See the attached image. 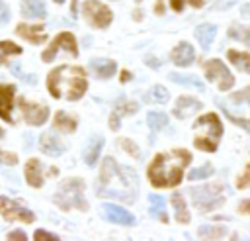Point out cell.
<instances>
[{
	"label": "cell",
	"mask_w": 250,
	"mask_h": 241,
	"mask_svg": "<svg viewBox=\"0 0 250 241\" xmlns=\"http://www.w3.org/2000/svg\"><path fill=\"white\" fill-rule=\"evenodd\" d=\"M137 172L131 167H121L113 157H105L100 169L98 194L104 198H115L121 202H135L137 196Z\"/></svg>",
	"instance_id": "cell-1"
},
{
	"label": "cell",
	"mask_w": 250,
	"mask_h": 241,
	"mask_svg": "<svg viewBox=\"0 0 250 241\" xmlns=\"http://www.w3.org/2000/svg\"><path fill=\"white\" fill-rule=\"evenodd\" d=\"M191 163V153L188 149H174L172 153H158L150 163L146 176L156 188L178 186L184 176V169Z\"/></svg>",
	"instance_id": "cell-2"
},
{
	"label": "cell",
	"mask_w": 250,
	"mask_h": 241,
	"mask_svg": "<svg viewBox=\"0 0 250 241\" xmlns=\"http://www.w3.org/2000/svg\"><path fill=\"white\" fill-rule=\"evenodd\" d=\"M47 88L53 98H66L70 102L80 100L88 88L86 72L82 67L61 65L53 69L47 76Z\"/></svg>",
	"instance_id": "cell-3"
},
{
	"label": "cell",
	"mask_w": 250,
	"mask_h": 241,
	"mask_svg": "<svg viewBox=\"0 0 250 241\" xmlns=\"http://www.w3.org/2000/svg\"><path fill=\"white\" fill-rule=\"evenodd\" d=\"M193 131H195L193 145L197 149H201V151L213 153L217 149L219 137L223 135V123H221L219 116L211 112V114H205V116H201V118L195 120Z\"/></svg>",
	"instance_id": "cell-4"
},
{
	"label": "cell",
	"mask_w": 250,
	"mask_h": 241,
	"mask_svg": "<svg viewBox=\"0 0 250 241\" xmlns=\"http://www.w3.org/2000/svg\"><path fill=\"white\" fill-rule=\"evenodd\" d=\"M55 204L68 212V210H88V202L84 198V180L82 178H64L59 184V190L55 192Z\"/></svg>",
	"instance_id": "cell-5"
},
{
	"label": "cell",
	"mask_w": 250,
	"mask_h": 241,
	"mask_svg": "<svg viewBox=\"0 0 250 241\" xmlns=\"http://www.w3.org/2000/svg\"><path fill=\"white\" fill-rule=\"evenodd\" d=\"M191 200L193 206L199 212H209L215 210L217 206L223 204V186L221 184H203V186H193L191 188Z\"/></svg>",
	"instance_id": "cell-6"
},
{
	"label": "cell",
	"mask_w": 250,
	"mask_h": 241,
	"mask_svg": "<svg viewBox=\"0 0 250 241\" xmlns=\"http://www.w3.org/2000/svg\"><path fill=\"white\" fill-rule=\"evenodd\" d=\"M203 71H205L207 80L219 84V90L225 92V90L232 88L234 76L230 74V71L227 69V65H225L223 61H219V59H209V61L203 63Z\"/></svg>",
	"instance_id": "cell-7"
},
{
	"label": "cell",
	"mask_w": 250,
	"mask_h": 241,
	"mask_svg": "<svg viewBox=\"0 0 250 241\" xmlns=\"http://www.w3.org/2000/svg\"><path fill=\"white\" fill-rule=\"evenodd\" d=\"M59 51H66L70 57H78V45H76V39H74V35H72L70 31L59 33V35L53 39V43L41 53V59H43L45 63H49V61H53V59L57 57Z\"/></svg>",
	"instance_id": "cell-8"
},
{
	"label": "cell",
	"mask_w": 250,
	"mask_h": 241,
	"mask_svg": "<svg viewBox=\"0 0 250 241\" xmlns=\"http://www.w3.org/2000/svg\"><path fill=\"white\" fill-rule=\"evenodd\" d=\"M0 214L6 221H23V223H31L35 219L33 212H29L27 208H23L20 202L10 200L6 196H0Z\"/></svg>",
	"instance_id": "cell-9"
},
{
	"label": "cell",
	"mask_w": 250,
	"mask_h": 241,
	"mask_svg": "<svg viewBox=\"0 0 250 241\" xmlns=\"http://www.w3.org/2000/svg\"><path fill=\"white\" fill-rule=\"evenodd\" d=\"M82 10H84L86 20L94 27H107L111 24V20H113L111 10L104 2H84L82 4Z\"/></svg>",
	"instance_id": "cell-10"
},
{
	"label": "cell",
	"mask_w": 250,
	"mask_h": 241,
	"mask_svg": "<svg viewBox=\"0 0 250 241\" xmlns=\"http://www.w3.org/2000/svg\"><path fill=\"white\" fill-rule=\"evenodd\" d=\"M20 110H21V114H23V118L29 125H43L49 118V108L47 106L27 102L25 98H20Z\"/></svg>",
	"instance_id": "cell-11"
},
{
	"label": "cell",
	"mask_w": 250,
	"mask_h": 241,
	"mask_svg": "<svg viewBox=\"0 0 250 241\" xmlns=\"http://www.w3.org/2000/svg\"><path fill=\"white\" fill-rule=\"evenodd\" d=\"M14 96H16V86L14 84H0V118L8 123H14Z\"/></svg>",
	"instance_id": "cell-12"
},
{
	"label": "cell",
	"mask_w": 250,
	"mask_h": 241,
	"mask_svg": "<svg viewBox=\"0 0 250 241\" xmlns=\"http://www.w3.org/2000/svg\"><path fill=\"white\" fill-rule=\"evenodd\" d=\"M201 108H203V104L197 98H193V96H180L178 102H176V106H174V116L180 118V120H186L191 114L199 112Z\"/></svg>",
	"instance_id": "cell-13"
},
{
	"label": "cell",
	"mask_w": 250,
	"mask_h": 241,
	"mask_svg": "<svg viewBox=\"0 0 250 241\" xmlns=\"http://www.w3.org/2000/svg\"><path fill=\"white\" fill-rule=\"evenodd\" d=\"M105 217L113 223H119V225H133L135 223V216L131 212H127L125 208H119L115 204H104L102 206Z\"/></svg>",
	"instance_id": "cell-14"
},
{
	"label": "cell",
	"mask_w": 250,
	"mask_h": 241,
	"mask_svg": "<svg viewBox=\"0 0 250 241\" xmlns=\"http://www.w3.org/2000/svg\"><path fill=\"white\" fill-rule=\"evenodd\" d=\"M170 57H172V63L174 65H178V67H189L193 63V59H195V53H193V47L188 41H180L172 49Z\"/></svg>",
	"instance_id": "cell-15"
},
{
	"label": "cell",
	"mask_w": 250,
	"mask_h": 241,
	"mask_svg": "<svg viewBox=\"0 0 250 241\" xmlns=\"http://www.w3.org/2000/svg\"><path fill=\"white\" fill-rule=\"evenodd\" d=\"M16 33H18L20 37H23V39H27V41L35 43V45H39V43H45V41H47V33H45V29H43L41 25L18 24V25H16Z\"/></svg>",
	"instance_id": "cell-16"
},
{
	"label": "cell",
	"mask_w": 250,
	"mask_h": 241,
	"mask_svg": "<svg viewBox=\"0 0 250 241\" xmlns=\"http://www.w3.org/2000/svg\"><path fill=\"white\" fill-rule=\"evenodd\" d=\"M25 180L33 188L43 186V165L39 163V159H29L25 163Z\"/></svg>",
	"instance_id": "cell-17"
},
{
	"label": "cell",
	"mask_w": 250,
	"mask_h": 241,
	"mask_svg": "<svg viewBox=\"0 0 250 241\" xmlns=\"http://www.w3.org/2000/svg\"><path fill=\"white\" fill-rule=\"evenodd\" d=\"M137 110H139V104H137V102H121V104H117V106L113 108L111 116H109V127H111L113 131H117V129H119V120H121L123 116L135 114Z\"/></svg>",
	"instance_id": "cell-18"
},
{
	"label": "cell",
	"mask_w": 250,
	"mask_h": 241,
	"mask_svg": "<svg viewBox=\"0 0 250 241\" xmlns=\"http://www.w3.org/2000/svg\"><path fill=\"white\" fill-rule=\"evenodd\" d=\"M39 149L45 153V155H51V157H57L64 151V145L59 137H55L53 133H43L39 137Z\"/></svg>",
	"instance_id": "cell-19"
},
{
	"label": "cell",
	"mask_w": 250,
	"mask_h": 241,
	"mask_svg": "<svg viewBox=\"0 0 250 241\" xmlns=\"http://www.w3.org/2000/svg\"><path fill=\"white\" fill-rule=\"evenodd\" d=\"M215 35H217V25L215 24H201V25L195 27V39L199 41L203 51H207L211 47Z\"/></svg>",
	"instance_id": "cell-20"
},
{
	"label": "cell",
	"mask_w": 250,
	"mask_h": 241,
	"mask_svg": "<svg viewBox=\"0 0 250 241\" xmlns=\"http://www.w3.org/2000/svg\"><path fill=\"white\" fill-rule=\"evenodd\" d=\"M90 69L96 72L98 78H109L117 71V65L111 59H92L90 61Z\"/></svg>",
	"instance_id": "cell-21"
},
{
	"label": "cell",
	"mask_w": 250,
	"mask_h": 241,
	"mask_svg": "<svg viewBox=\"0 0 250 241\" xmlns=\"http://www.w3.org/2000/svg\"><path fill=\"white\" fill-rule=\"evenodd\" d=\"M21 16L23 18H29V20H43L47 16L45 4L43 2H37V0L21 2Z\"/></svg>",
	"instance_id": "cell-22"
},
{
	"label": "cell",
	"mask_w": 250,
	"mask_h": 241,
	"mask_svg": "<svg viewBox=\"0 0 250 241\" xmlns=\"http://www.w3.org/2000/svg\"><path fill=\"white\" fill-rule=\"evenodd\" d=\"M172 82L176 84H182V86H191V88H197V90H205V84L203 80H199V76L195 74H180V72H170L168 74Z\"/></svg>",
	"instance_id": "cell-23"
},
{
	"label": "cell",
	"mask_w": 250,
	"mask_h": 241,
	"mask_svg": "<svg viewBox=\"0 0 250 241\" xmlns=\"http://www.w3.org/2000/svg\"><path fill=\"white\" fill-rule=\"evenodd\" d=\"M53 125H55V129H59L62 133H72L76 129V120L72 116H68L66 112H57L55 120H53Z\"/></svg>",
	"instance_id": "cell-24"
},
{
	"label": "cell",
	"mask_w": 250,
	"mask_h": 241,
	"mask_svg": "<svg viewBox=\"0 0 250 241\" xmlns=\"http://www.w3.org/2000/svg\"><path fill=\"white\" fill-rule=\"evenodd\" d=\"M102 147H104V137H100V135L92 137V141L88 143V147H86V151H84V161H86V165L94 167V163H96L98 157H100Z\"/></svg>",
	"instance_id": "cell-25"
},
{
	"label": "cell",
	"mask_w": 250,
	"mask_h": 241,
	"mask_svg": "<svg viewBox=\"0 0 250 241\" xmlns=\"http://www.w3.org/2000/svg\"><path fill=\"white\" fill-rule=\"evenodd\" d=\"M227 57L229 61L242 72H250V53H242V51H234V49H229L227 51Z\"/></svg>",
	"instance_id": "cell-26"
},
{
	"label": "cell",
	"mask_w": 250,
	"mask_h": 241,
	"mask_svg": "<svg viewBox=\"0 0 250 241\" xmlns=\"http://www.w3.org/2000/svg\"><path fill=\"white\" fill-rule=\"evenodd\" d=\"M197 233H199L201 241H219V239L225 237L227 229L221 227V225H201Z\"/></svg>",
	"instance_id": "cell-27"
},
{
	"label": "cell",
	"mask_w": 250,
	"mask_h": 241,
	"mask_svg": "<svg viewBox=\"0 0 250 241\" xmlns=\"http://www.w3.org/2000/svg\"><path fill=\"white\" fill-rule=\"evenodd\" d=\"M172 206H174V212H176V219L180 223H188L189 221V212H188V206H186L184 196L180 192L172 194Z\"/></svg>",
	"instance_id": "cell-28"
},
{
	"label": "cell",
	"mask_w": 250,
	"mask_h": 241,
	"mask_svg": "<svg viewBox=\"0 0 250 241\" xmlns=\"http://www.w3.org/2000/svg\"><path fill=\"white\" fill-rule=\"evenodd\" d=\"M148 202H150V216L152 217H158L160 221H168V214L164 210V198L162 196H156V194H150L148 196Z\"/></svg>",
	"instance_id": "cell-29"
},
{
	"label": "cell",
	"mask_w": 250,
	"mask_h": 241,
	"mask_svg": "<svg viewBox=\"0 0 250 241\" xmlns=\"http://www.w3.org/2000/svg\"><path fill=\"white\" fill-rule=\"evenodd\" d=\"M146 121H148V127H150L152 131H160V129L166 127L168 118H166V114H162V112H148Z\"/></svg>",
	"instance_id": "cell-30"
},
{
	"label": "cell",
	"mask_w": 250,
	"mask_h": 241,
	"mask_svg": "<svg viewBox=\"0 0 250 241\" xmlns=\"http://www.w3.org/2000/svg\"><path fill=\"white\" fill-rule=\"evenodd\" d=\"M229 37H232L236 41H250V25H240V24L230 25Z\"/></svg>",
	"instance_id": "cell-31"
},
{
	"label": "cell",
	"mask_w": 250,
	"mask_h": 241,
	"mask_svg": "<svg viewBox=\"0 0 250 241\" xmlns=\"http://www.w3.org/2000/svg\"><path fill=\"white\" fill-rule=\"evenodd\" d=\"M21 47L16 45L14 41H0V65L10 57V55H20Z\"/></svg>",
	"instance_id": "cell-32"
},
{
	"label": "cell",
	"mask_w": 250,
	"mask_h": 241,
	"mask_svg": "<svg viewBox=\"0 0 250 241\" xmlns=\"http://www.w3.org/2000/svg\"><path fill=\"white\" fill-rule=\"evenodd\" d=\"M213 172H215V170H213L211 165H203V167H197V169L189 170V172H188V178H189V180H201V178L211 176Z\"/></svg>",
	"instance_id": "cell-33"
},
{
	"label": "cell",
	"mask_w": 250,
	"mask_h": 241,
	"mask_svg": "<svg viewBox=\"0 0 250 241\" xmlns=\"http://www.w3.org/2000/svg\"><path fill=\"white\" fill-rule=\"evenodd\" d=\"M219 106H221V110H223V114H225V116H227V118H229V120H230L232 123H236L238 127H242L244 131H248V133H250V120H244V118H238V116H232V114H230V112H229V110L225 108V104H223V102H219Z\"/></svg>",
	"instance_id": "cell-34"
},
{
	"label": "cell",
	"mask_w": 250,
	"mask_h": 241,
	"mask_svg": "<svg viewBox=\"0 0 250 241\" xmlns=\"http://www.w3.org/2000/svg\"><path fill=\"white\" fill-rule=\"evenodd\" d=\"M152 98H154L158 104H164V102H168L170 94H168V90H166L162 84H156V86H152Z\"/></svg>",
	"instance_id": "cell-35"
},
{
	"label": "cell",
	"mask_w": 250,
	"mask_h": 241,
	"mask_svg": "<svg viewBox=\"0 0 250 241\" xmlns=\"http://www.w3.org/2000/svg\"><path fill=\"white\" fill-rule=\"evenodd\" d=\"M119 145H121V147H123L131 157H135V159H139V157H141V151H139V147H137V143H135V141H131V139H125V137H123V139L119 141Z\"/></svg>",
	"instance_id": "cell-36"
},
{
	"label": "cell",
	"mask_w": 250,
	"mask_h": 241,
	"mask_svg": "<svg viewBox=\"0 0 250 241\" xmlns=\"http://www.w3.org/2000/svg\"><path fill=\"white\" fill-rule=\"evenodd\" d=\"M230 100H232L234 104H250V86H246V88L234 92V94L230 96Z\"/></svg>",
	"instance_id": "cell-37"
},
{
	"label": "cell",
	"mask_w": 250,
	"mask_h": 241,
	"mask_svg": "<svg viewBox=\"0 0 250 241\" xmlns=\"http://www.w3.org/2000/svg\"><path fill=\"white\" fill-rule=\"evenodd\" d=\"M2 137H4V129L0 127V139H2ZM0 163H2V165H10V167H12V165H16V163H18V157H16L14 153H10V151H2V149H0Z\"/></svg>",
	"instance_id": "cell-38"
},
{
	"label": "cell",
	"mask_w": 250,
	"mask_h": 241,
	"mask_svg": "<svg viewBox=\"0 0 250 241\" xmlns=\"http://www.w3.org/2000/svg\"><path fill=\"white\" fill-rule=\"evenodd\" d=\"M33 241H61L55 233H49V231H45V229H37L35 233H33Z\"/></svg>",
	"instance_id": "cell-39"
},
{
	"label": "cell",
	"mask_w": 250,
	"mask_h": 241,
	"mask_svg": "<svg viewBox=\"0 0 250 241\" xmlns=\"http://www.w3.org/2000/svg\"><path fill=\"white\" fill-rule=\"evenodd\" d=\"M248 186H250V165H248V167L242 170V174L236 178V188L242 190V188H248Z\"/></svg>",
	"instance_id": "cell-40"
},
{
	"label": "cell",
	"mask_w": 250,
	"mask_h": 241,
	"mask_svg": "<svg viewBox=\"0 0 250 241\" xmlns=\"http://www.w3.org/2000/svg\"><path fill=\"white\" fill-rule=\"evenodd\" d=\"M6 241H27V237H25V233L21 229H14V231L8 233Z\"/></svg>",
	"instance_id": "cell-41"
},
{
	"label": "cell",
	"mask_w": 250,
	"mask_h": 241,
	"mask_svg": "<svg viewBox=\"0 0 250 241\" xmlns=\"http://www.w3.org/2000/svg\"><path fill=\"white\" fill-rule=\"evenodd\" d=\"M10 20V10L4 2H0V24H6Z\"/></svg>",
	"instance_id": "cell-42"
},
{
	"label": "cell",
	"mask_w": 250,
	"mask_h": 241,
	"mask_svg": "<svg viewBox=\"0 0 250 241\" xmlns=\"http://www.w3.org/2000/svg\"><path fill=\"white\" fill-rule=\"evenodd\" d=\"M238 212L240 214H250V200H242L238 204Z\"/></svg>",
	"instance_id": "cell-43"
},
{
	"label": "cell",
	"mask_w": 250,
	"mask_h": 241,
	"mask_svg": "<svg viewBox=\"0 0 250 241\" xmlns=\"http://www.w3.org/2000/svg\"><path fill=\"white\" fill-rule=\"evenodd\" d=\"M170 6L176 10V12H180V10H184V6H186V2H182V0H174V2H170Z\"/></svg>",
	"instance_id": "cell-44"
},
{
	"label": "cell",
	"mask_w": 250,
	"mask_h": 241,
	"mask_svg": "<svg viewBox=\"0 0 250 241\" xmlns=\"http://www.w3.org/2000/svg\"><path fill=\"white\" fill-rule=\"evenodd\" d=\"M146 65H148V67H160V61H158V59L154 61L152 57H146Z\"/></svg>",
	"instance_id": "cell-45"
},
{
	"label": "cell",
	"mask_w": 250,
	"mask_h": 241,
	"mask_svg": "<svg viewBox=\"0 0 250 241\" xmlns=\"http://www.w3.org/2000/svg\"><path fill=\"white\" fill-rule=\"evenodd\" d=\"M127 80H131V72L129 71H123L121 72V82H127Z\"/></svg>",
	"instance_id": "cell-46"
},
{
	"label": "cell",
	"mask_w": 250,
	"mask_h": 241,
	"mask_svg": "<svg viewBox=\"0 0 250 241\" xmlns=\"http://www.w3.org/2000/svg\"><path fill=\"white\" fill-rule=\"evenodd\" d=\"M242 14H244V16H250V2L242 4Z\"/></svg>",
	"instance_id": "cell-47"
},
{
	"label": "cell",
	"mask_w": 250,
	"mask_h": 241,
	"mask_svg": "<svg viewBox=\"0 0 250 241\" xmlns=\"http://www.w3.org/2000/svg\"><path fill=\"white\" fill-rule=\"evenodd\" d=\"M154 12H158V14H162V12H164V4H162V2H158V4H154Z\"/></svg>",
	"instance_id": "cell-48"
},
{
	"label": "cell",
	"mask_w": 250,
	"mask_h": 241,
	"mask_svg": "<svg viewBox=\"0 0 250 241\" xmlns=\"http://www.w3.org/2000/svg\"><path fill=\"white\" fill-rule=\"evenodd\" d=\"M189 6H193V8H201L203 6V2H188Z\"/></svg>",
	"instance_id": "cell-49"
}]
</instances>
